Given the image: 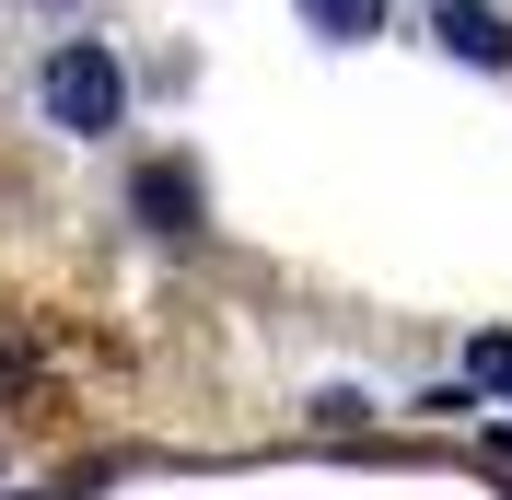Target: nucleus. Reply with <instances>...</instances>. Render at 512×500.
<instances>
[{"label":"nucleus","instance_id":"obj_1","mask_svg":"<svg viewBox=\"0 0 512 500\" xmlns=\"http://www.w3.org/2000/svg\"><path fill=\"white\" fill-rule=\"evenodd\" d=\"M35 105H47V128H70V140H105V128L128 117V70H117V47H94V35L47 47V70H35Z\"/></svg>","mask_w":512,"mask_h":500},{"label":"nucleus","instance_id":"obj_2","mask_svg":"<svg viewBox=\"0 0 512 500\" xmlns=\"http://www.w3.org/2000/svg\"><path fill=\"white\" fill-rule=\"evenodd\" d=\"M128 210L152 221V233H198V163H140V187H128Z\"/></svg>","mask_w":512,"mask_h":500},{"label":"nucleus","instance_id":"obj_3","mask_svg":"<svg viewBox=\"0 0 512 500\" xmlns=\"http://www.w3.org/2000/svg\"><path fill=\"white\" fill-rule=\"evenodd\" d=\"M431 35H443L466 70H512V24H501V12H478V0H443V24H431Z\"/></svg>","mask_w":512,"mask_h":500},{"label":"nucleus","instance_id":"obj_4","mask_svg":"<svg viewBox=\"0 0 512 500\" xmlns=\"http://www.w3.org/2000/svg\"><path fill=\"white\" fill-rule=\"evenodd\" d=\"M303 24L338 35V47H361V35H384V0H303Z\"/></svg>","mask_w":512,"mask_h":500},{"label":"nucleus","instance_id":"obj_5","mask_svg":"<svg viewBox=\"0 0 512 500\" xmlns=\"http://www.w3.org/2000/svg\"><path fill=\"white\" fill-rule=\"evenodd\" d=\"M466 373H478V384H489V396H512V326H489V338H478V349H466Z\"/></svg>","mask_w":512,"mask_h":500},{"label":"nucleus","instance_id":"obj_6","mask_svg":"<svg viewBox=\"0 0 512 500\" xmlns=\"http://www.w3.org/2000/svg\"><path fill=\"white\" fill-rule=\"evenodd\" d=\"M24 384H35V349H24V338H0V407L24 396Z\"/></svg>","mask_w":512,"mask_h":500},{"label":"nucleus","instance_id":"obj_7","mask_svg":"<svg viewBox=\"0 0 512 500\" xmlns=\"http://www.w3.org/2000/svg\"><path fill=\"white\" fill-rule=\"evenodd\" d=\"M489 466H501V477H512V419H501V431H489Z\"/></svg>","mask_w":512,"mask_h":500}]
</instances>
